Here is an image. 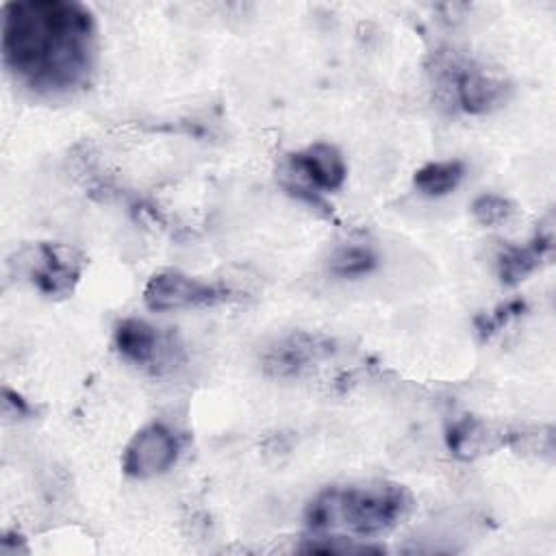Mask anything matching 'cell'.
<instances>
[{"mask_svg": "<svg viewBox=\"0 0 556 556\" xmlns=\"http://www.w3.org/2000/svg\"><path fill=\"white\" fill-rule=\"evenodd\" d=\"M2 63L35 93L87 87L96 63L93 13L74 0H22L2 7Z\"/></svg>", "mask_w": 556, "mask_h": 556, "instance_id": "obj_1", "label": "cell"}, {"mask_svg": "<svg viewBox=\"0 0 556 556\" xmlns=\"http://www.w3.org/2000/svg\"><path fill=\"white\" fill-rule=\"evenodd\" d=\"M410 504V493L395 482L332 484L306 504L304 521L315 536L374 539L395 528Z\"/></svg>", "mask_w": 556, "mask_h": 556, "instance_id": "obj_2", "label": "cell"}, {"mask_svg": "<svg viewBox=\"0 0 556 556\" xmlns=\"http://www.w3.org/2000/svg\"><path fill=\"white\" fill-rule=\"evenodd\" d=\"M282 176L287 191L311 204H319L321 193H332L343 187L348 165L332 143L315 141L285 156Z\"/></svg>", "mask_w": 556, "mask_h": 556, "instance_id": "obj_3", "label": "cell"}, {"mask_svg": "<svg viewBox=\"0 0 556 556\" xmlns=\"http://www.w3.org/2000/svg\"><path fill=\"white\" fill-rule=\"evenodd\" d=\"M230 291L222 285L200 280L178 269H163L148 278L143 287V304L150 311H182L213 306L228 300Z\"/></svg>", "mask_w": 556, "mask_h": 556, "instance_id": "obj_4", "label": "cell"}, {"mask_svg": "<svg viewBox=\"0 0 556 556\" xmlns=\"http://www.w3.org/2000/svg\"><path fill=\"white\" fill-rule=\"evenodd\" d=\"M113 345L126 363L154 374L172 369L178 361L176 354L180 352V345L172 339V334H165L156 326L137 317L117 321Z\"/></svg>", "mask_w": 556, "mask_h": 556, "instance_id": "obj_5", "label": "cell"}, {"mask_svg": "<svg viewBox=\"0 0 556 556\" xmlns=\"http://www.w3.org/2000/svg\"><path fill=\"white\" fill-rule=\"evenodd\" d=\"M85 267V256L63 243H37L26 254V271L30 282L48 298L70 295Z\"/></svg>", "mask_w": 556, "mask_h": 556, "instance_id": "obj_6", "label": "cell"}, {"mask_svg": "<svg viewBox=\"0 0 556 556\" xmlns=\"http://www.w3.org/2000/svg\"><path fill=\"white\" fill-rule=\"evenodd\" d=\"M180 441L172 428L152 421L135 432L124 450L122 469L137 480H150L169 471L178 458Z\"/></svg>", "mask_w": 556, "mask_h": 556, "instance_id": "obj_7", "label": "cell"}, {"mask_svg": "<svg viewBox=\"0 0 556 556\" xmlns=\"http://www.w3.org/2000/svg\"><path fill=\"white\" fill-rule=\"evenodd\" d=\"M443 83L465 113H486L506 102L508 85L469 61H452L443 67Z\"/></svg>", "mask_w": 556, "mask_h": 556, "instance_id": "obj_8", "label": "cell"}, {"mask_svg": "<svg viewBox=\"0 0 556 556\" xmlns=\"http://www.w3.org/2000/svg\"><path fill=\"white\" fill-rule=\"evenodd\" d=\"M330 352V341L311 332H291L274 341L263 354V367L271 376H300Z\"/></svg>", "mask_w": 556, "mask_h": 556, "instance_id": "obj_9", "label": "cell"}, {"mask_svg": "<svg viewBox=\"0 0 556 556\" xmlns=\"http://www.w3.org/2000/svg\"><path fill=\"white\" fill-rule=\"evenodd\" d=\"M552 230H536V235L523 245H504L497 254V276L504 285L513 287L526 280L541 263L552 254Z\"/></svg>", "mask_w": 556, "mask_h": 556, "instance_id": "obj_10", "label": "cell"}, {"mask_svg": "<svg viewBox=\"0 0 556 556\" xmlns=\"http://www.w3.org/2000/svg\"><path fill=\"white\" fill-rule=\"evenodd\" d=\"M465 176V163L458 159H447V161H432L421 165L415 176L413 185L419 193L430 195V198H441L452 193Z\"/></svg>", "mask_w": 556, "mask_h": 556, "instance_id": "obj_11", "label": "cell"}, {"mask_svg": "<svg viewBox=\"0 0 556 556\" xmlns=\"http://www.w3.org/2000/svg\"><path fill=\"white\" fill-rule=\"evenodd\" d=\"M376 265H378V256L369 245L348 243V245H341L330 256L328 269L339 278H361L371 274Z\"/></svg>", "mask_w": 556, "mask_h": 556, "instance_id": "obj_12", "label": "cell"}, {"mask_svg": "<svg viewBox=\"0 0 556 556\" xmlns=\"http://www.w3.org/2000/svg\"><path fill=\"white\" fill-rule=\"evenodd\" d=\"M471 213L473 217L482 224V226H497L504 224L513 213L515 206L508 198L497 195V193H482L473 200L471 204Z\"/></svg>", "mask_w": 556, "mask_h": 556, "instance_id": "obj_13", "label": "cell"}, {"mask_svg": "<svg viewBox=\"0 0 556 556\" xmlns=\"http://www.w3.org/2000/svg\"><path fill=\"white\" fill-rule=\"evenodd\" d=\"M526 311V302L523 300H510L506 304L495 306L491 313L478 315L476 317V330L480 334V339H489L493 337L497 330H502L513 317H519Z\"/></svg>", "mask_w": 556, "mask_h": 556, "instance_id": "obj_14", "label": "cell"}, {"mask_svg": "<svg viewBox=\"0 0 556 556\" xmlns=\"http://www.w3.org/2000/svg\"><path fill=\"white\" fill-rule=\"evenodd\" d=\"M2 415L7 419H24L30 415V406L17 391L2 387Z\"/></svg>", "mask_w": 556, "mask_h": 556, "instance_id": "obj_15", "label": "cell"}]
</instances>
